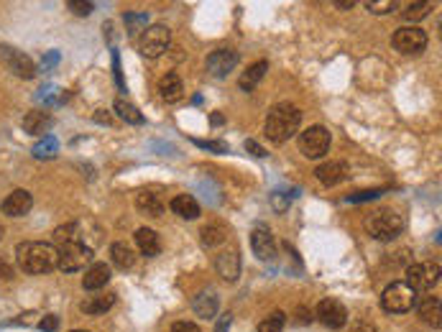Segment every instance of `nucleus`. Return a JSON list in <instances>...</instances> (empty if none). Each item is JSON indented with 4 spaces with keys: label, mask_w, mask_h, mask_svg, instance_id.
I'll list each match as a JSON object with an SVG mask.
<instances>
[{
    "label": "nucleus",
    "mask_w": 442,
    "mask_h": 332,
    "mask_svg": "<svg viewBox=\"0 0 442 332\" xmlns=\"http://www.w3.org/2000/svg\"><path fill=\"white\" fill-rule=\"evenodd\" d=\"M31 208H34V197L26 189H15L3 200V212L8 217H21V215L31 212Z\"/></svg>",
    "instance_id": "nucleus-15"
},
{
    "label": "nucleus",
    "mask_w": 442,
    "mask_h": 332,
    "mask_svg": "<svg viewBox=\"0 0 442 332\" xmlns=\"http://www.w3.org/2000/svg\"><path fill=\"white\" fill-rule=\"evenodd\" d=\"M67 6L75 15H90L95 11V3H90V0H70Z\"/></svg>",
    "instance_id": "nucleus-34"
},
{
    "label": "nucleus",
    "mask_w": 442,
    "mask_h": 332,
    "mask_svg": "<svg viewBox=\"0 0 442 332\" xmlns=\"http://www.w3.org/2000/svg\"><path fill=\"white\" fill-rule=\"evenodd\" d=\"M39 327H42L44 332H54L56 327H59V317H56V314H44V319L39 322Z\"/></svg>",
    "instance_id": "nucleus-38"
},
{
    "label": "nucleus",
    "mask_w": 442,
    "mask_h": 332,
    "mask_svg": "<svg viewBox=\"0 0 442 332\" xmlns=\"http://www.w3.org/2000/svg\"><path fill=\"white\" fill-rule=\"evenodd\" d=\"M169 44H172V31L164 23H153V26H149L141 34L139 49L146 59H159L166 49H169Z\"/></svg>",
    "instance_id": "nucleus-6"
},
{
    "label": "nucleus",
    "mask_w": 442,
    "mask_h": 332,
    "mask_svg": "<svg viewBox=\"0 0 442 332\" xmlns=\"http://www.w3.org/2000/svg\"><path fill=\"white\" fill-rule=\"evenodd\" d=\"M113 70H115L118 87H120V90H123V75H120V62H118V54H113Z\"/></svg>",
    "instance_id": "nucleus-43"
},
{
    "label": "nucleus",
    "mask_w": 442,
    "mask_h": 332,
    "mask_svg": "<svg viewBox=\"0 0 442 332\" xmlns=\"http://www.w3.org/2000/svg\"><path fill=\"white\" fill-rule=\"evenodd\" d=\"M136 245L141 248L144 256H159L161 253V241L159 233L151 228H139L136 230Z\"/></svg>",
    "instance_id": "nucleus-20"
},
{
    "label": "nucleus",
    "mask_w": 442,
    "mask_h": 332,
    "mask_svg": "<svg viewBox=\"0 0 442 332\" xmlns=\"http://www.w3.org/2000/svg\"><path fill=\"white\" fill-rule=\"evenodd\" d=\"M92 261V248L90 245H84V243H67L59 248V263H56V269H62L64 274H70V271L77 269H84V263Z\"/></svg>",
    "instance_id": "nucleus-9"
},
{
    "label": "nucleus",
    "mask_w": 442,
    "mask_h": 332,
    "mask_svg": "<svg viewBox=\"0 0 442 332\" xmlns=\"http://www.w3.org/2000/svg\"><path fill=\"white\" fill-rule=\"evenodd\" d=\"M228 225H222V222H210L205 228L200 230V238H202V245H208V248H215V245H222V243L228 241Z\"/></svg>",
    "instance_id": "nucleus-24"
},
{
    "label": "nucleus",
    "mask_w": 442,
    "mask_h": 332,
    "mask_svg": "<svg viewBox=\"0 0 442 332\" xmlns=\"http://www.w3.org/2000/svg\"><path fill=\"white\" fill-rule=\"evenodd\" d=\"M315 177H317L325 187H335V184H340V181L348 177V166L343 164V161H330V164H320L317 169H315Z\"/></svg>",
    "instance_id": "nucleus-16"
},
{
    "label": "nucleus",
    "mask_w": 442,
    "mask_h": 332,
    "mask_svg": "<svg viewBox=\"0 0 442 332\" xmlns=\"http://www.w3.org/2000/svg\"><path fill=\"white\" fill-rule=\"evenodd\" d=\"M401 230H404V215L391 208H381L366 217V233L373 241L389 243L399 238Z\"/></svg>",
    "instance_id": "nucleus-3"
},
{
    "label": "nucleus",
    "mask_w": 442,
    "mask_h": 332,
    "mask_svg": "<svg viewBox=\"0 0 442 332\" xmlns=\"http://www.w3.org/2000/svg\"><path fill=\"white\" fill-rule=\"evenodd\" d=\"M386 192V189H363V192L358 194H351L348 197V202H366V200H376V197H381V194Z\"/></svg>",
    "instance_id": "nucleus-36"
},
{
    "label": "nucleus",
    "mask_w": 442,
    "mask_h": 332,
    "mask_svg": "<svg viewBox=\"0 0 442 332\" xmlns=\"http://www.w3.org/2000/svg\"><path fill=\"white\" fill-rule=\"evenodd\" d=\"M315 314H317L320 322L325 327H330V330H340V327H346L348 322V309L340 305V302H335V299H322Z\"/></svg>",
    "instance_id": "nucleus-10"
},
{
    "label": "nucleus",
    "mask_w": 442,
    "mask_h": 332,
    "mask_svg": "<svg viewBox=\"0 0 442 332\" xmlns=\"http://www.w3.org/2000/svg\"><path fill=\"white\" fill-rule=\"evenodd\" d=\"M0 279H6V281L13 279V269H11V263H6L3 258H0Z\"/></svg>",
    "instance_id": "nucleus-42"
},
{
    "label": "nucleus",
    "mask_w": 442,
    "mask_h": 332,
    "mask_svg": "<svg viewBox=\"0 0 442 332\" xmlns=\"http://www.w3.org/2000/svg\"><path fill=\"white\" fill-rule=\"evenodd\" d=\"M246 148H248V151L253 153V156H266V151H263V148L256 143V141H246Z\"/></svg>",
    "instance_id": "nucleus-44"
},
{
    "label": "nucleus",
    "mask_w": 442,
    "mask_h": 332,
    "mask_svg": "<svg viewBox=\"0 0 442 332\" xmlns=\"http://www.w3.org/2000/svg\"><path fill=\"white\" fill-rule=\"evenodd\" d=\"M417 291L412 286H407L404 281H394V284H389L381 294V307L391 314H404L409 312L412 307H417Z\"/></svg>",
    "instance_id": "nucleus-4"
},
{
    "label": "nucleus",
    "mask_w": 442,
    "mask_h": 332,
    "mask_svg": "<svg viewBox=\"0 0 442 332\" xmlns=\"http://www.w3.org/2000/svg\"><path fill=\"white\" fill-rule=\"evenodd\" d=\"M266 70H269V62H256V64H251L248 70H246V72L241 75V79H238V84H241V90H246V92L253 90V87H256V84L263 79Z\"/></svg>",
    "instance_id": "nucleus-27"
},
{
    "label": "nucleus",
    "mask_w": 442,
    "mask_h": 332,
    "mask_svg": "<svg viewBox=\"0 0 442 332\" xmlns=\"http://www.w3.org/2000/svg\"><path fill=\"white\" fill-rule=\"evenodd\" d=\"M284 325H286V314L282 309H274L266 319H261L258 325V332H282Z\"/></svg>",
    "instance_id": "nucleus-30"
},
{
    "label": "nucleus",
    "mask_w": 442,
    "mask_h": 332,
    "mask_svg": "<svg viewBox=\"0 0 442 332\" xmlns=\"http://www.w3.org/2000/svg\"><path fill=\"white\" fill-rule=\"evenodd\" d=\"M197 146H202V148H213V151L222 153V151H228V146L222 143V141H194Z\"/></svg>",
    "instance_id": "nucleus-41"
},
{
    "label": "nucleus",
    "mask_w": 442,
    "mask_h": 332,
    "mask_svg": "<svg viewBox=\"0 0 442 332\" xmlns=\"http://www.w3.org/2000/svg\"><path fill=\"white\" fill-rule=\"evenodd\" d=\"M172 212H177L184 220H197L200 217V205L192 194H177L172 200Z\"/></svg>",
    "instance_id": "nucleus-22"
},
{
    "label": "nucleus",
    "mask_w": 442,
    "mask_h": 332,
    "mask_svg": "<svg viewBox=\"0 0 442 332\" xmlns=\"http://www.w3.org/2000/svg\"><path fill=\"white\" fill-rule=\"evenodd\" d=\"M215 269L225 281H235L238 274H241V253L238 248H225L215 256Z\"/></svg>",
    "instance_id": "nucleus-14"
},
{
    "label": "nucleus",
    "mask_w": 442,
    "mask_h": 332,
    "mask_svg": "<svg viewBox=\"0 0 442 332\" xmlns=\"http://www.w3.org/2000/svg\"><path fill=\"white\" fill-rule=\"evenodd\" d=\"M125 23H128V31H131V34H136V31H139V26H146V15H133V13H128L125 15Z\"/></svg>",
    "instance_id": "nucleus-39"
},
{
    "label": "nucleus",
    "mask_w": 442,
    "mask_h": 332,
    "mask_svg": "<svg viewBox=\"0 0 442 332\" xmlns=\"http://www.w3.org/2000/svg\"><path fill=\"white\" fill-rule=\"evenodd\" d=\"M172 332H202L200 327L194 325V322H187V319H179V322H174Z\"/></svg>",
    "instance_id": "nucleus-40"
},
{
    "label": "nucleus",
    "mask_w": 442,
    "mask_h": 332,
    "mask_svg": "<svg viewBox=\"0 0 442 332\" xmlns=\"http://www.w3.org/2000/svg\"><path fill=\"white\" fill-rule=\"evenodd\" d=\"M0 56H3V62L8 64V70L13 72L15 77L31 79V77L36 75L34 62H31L26 54H21V51H15V49H11V46H0Z\"/></svg>",
    "instance_id": "nucleus-11"
},
{
    "label": "nucleus",
    "mask_w": 442,
    "mask_h": 332,
    "mask_svg": "<svg viewBox=\"0 0 442 332\" xmlns=\"http://www.w3.org/2000/svg\"><path fill=\"white\" fill-rule=\"evenodd\" d=\"M113 305H115V294H110V291H105V294H92L90 299H84L82 302V312L84 314L97 317V314H105Z\"/></svg>",
    "instance_id": "nucleus-23"
},
{
    "label": "nucleus",
    "mask_w": 442,
    "mask_h": 332,
    "mask_svg": "<svg viewBox=\"0 0 442 332\" xmlns=\"http://www.w3.org/2000/svg\"><path fill=\"white\" fill-rule=\"evenodd\" d=\"M330 131L325 125H310L307 131L299 133V151L307 159H322L330 151Z\"/></svg>",
    "instance_id": "nucleus-5"
},
{
    "label": "nucleus",
    "mask_w": 442,
    "mask_h": 332,
    "mask_svg": "<svg viewBox=\"0 0 442 332\" xmlns=\"http://www.w3.org/2000/svg\"><path fill=\"white\" fill-rule=\"evenodd\" d=\"M299 123H302V110L297 105L282 103L277 108L269 110V118H266V136L274 143H284L289 141L294 133L299 131Z\"/></svg>",
    "instance_id": "nucleus-2"
},
{
    "label": "nucleus",
    "mask_w": 442,
    "mask_h": 332,
    "mask_svg": "<svg viewBox=\"0 0 442 332\" xmlns=\"http://www.w3.org/2000/svg\"><path fill=\"white\" fill-rule=\"evenodd\" d=\"M429 11H432V3H409L407 11H404V18L407 21H419V18L429 15Z\"/></svg>",
    "instance_id": "nucleus-33"
},
{
    "label": "nucleus",
    "mask_w": 442,
    "mask_h": 332,
    "mask_svg": "<svg viewBox=\"0 0 442 332\" xmlns=\"http://www.w3.org/2000/svg\"><path fill=\"white\" fill-rule=\"evenodd\" d=\"M56 151H59V143H56V139H51V136H46V139L34 146L36 159H54Z\"/></svg>",
    "instance_id": "nucleus-32"
},
{
    "label": "nucleus",
    "mask_w": 442,
    "mask_h": 332,
    "mask_svg": "<svg viewBox=\"0 0 442 332\" xmlns=\"http://www.w3.org/2000/svg\"><path fill=\"white\" fill-rule=\"evenodd\" d=\"M238 51L233 49H217L213 54L208 56V72L213 77H228L230 72L235 70V64H238Z\"/></svg>",
    "instance_id": "nucleus-12"
},
{
    "label": "nucleus",
    "mask_w": 442,
    "mask_h": 332,
    "mask_svg": "<svg viewBox=\"0 0 442 332\" xmlns=\"http://www.w3.org/2000/svg\"><path fill=\"white\" fill-rule=\"evenodd\" d=\"M353 332H379V330H376L371 322H355V325H353Z\"/></svg>",
    "instance_id": "nucleus-46"
},
{
    "label": "nucleus",
    "mask_w": 442,
    "mask_h": 332,
    "mask_svg": "<svg viewBox=\"0 0 442 332\" xmlns=\"http://www.w3.org/2000/svg\"><path fill=\"white\" fill-rule=\"evenodd\" d=\"M110 258L118 269H131L133 263H136V253H133L131 245H125V243H113Z\"/></svg>",
    "instance_id": "nucleus-29"
},
{
    "label": "nucleus",
    "mask_w": 442,
    "mask_h": 332,
    "mask_svg": "<svg viewBox=\"0 0 442 332\" xmlns=\"http://www.w3.org/2000/svg\"><path fill=\"white\" fill-rule=\"evenodd\" d=\"M391 42H394V49L399 51V54L417 56V54H422V51L427 49V34H424L422 28L404 26V28H399V31H396Z\"/></svg>",
    "instance_id": "nucleus-8"
},
{
    "label": "nucleus",
    "mask_w": 442,
    "mask_h": 332,
    "mask_svg": "<svg viewBox=\"0 0 442 332\" xmlns=\"http://www.w3.org/2000/svg\"><path fill=\"white\" fill-rule=\"evenodd\" d=\"M56 59H59V56H56V54H49L46 59H44V70H49V67H51V64H54Z\"/></svg>",
    "instance_id": "nucleus-48"
},
{
    "label": "nucleus",
    "mask_w": 442,
    "mask_h": 332,
    "mask_svg": "<svg viewBox=\"0 0 442 332\" xmlns=\"http://www.w3.org/2000/svg\"><path fill=\"white\" fill-rule=\"evenodd\" d=\"M159 92H161V97H164L166 103H179L182 97H184V84H182L179 75L169 72V75L161 77Z\"/></svg>",
    "instance_id": "nucleus-19"
},
{
    "label": "nucleus",
    "mask_w": 442,
    "mask_h": 332,
    "mask_svg": "<svg viewBox=\"0 0 442 332\" xmlns=\"http://www.w3.org/2000/svg\"><path fill=\"white\" fill-rule=\"evenodd\" d=\"M136 208H139V212L144 215H151V217H159L161 212H164V202L156 197V192H139L136 194Z\"/></svg>",
    "instance_id": "nucleus-25"
},
{
    "label": "nucleus",
    "mask_w": 442,
    "mask_h": 332,
    "mask_svg": "<svg viewBox=\"0 0 442 332\" xmlns=\"http://www.w3.org/2000/svg\"><path fill=\"white\" fill-rule=\"evenodd\" d=\"M230 322H233V317H230V314H222V319H220V322H217V327H215V332H228Z\"/></svg>",
    "instance_id": "nucleus-45"
},
{
    "label": "nucleus",
    "mask_w": 442,
    "mask_h": 332,
    "mask_svg": "<svg viewBox=\"0 0 442 332\" xmlns=\"http://www.w3.org/2000/svg\"><path fill=\"white\" fill-rule=\"evenodd\" d=\"M0 238H3V228H0Z\"/></svg>",
    "instance_id": "nucleus-50"
},
{
    "label": "nucleus",
    "mask_w": 442,
    "mask_h": 332,
    "mask_svg": "<svg viewBox=\"0 0 442 332\" xmlns=\"http://www.w3.org/2000/svg\"><path fill=\"white\" fill-rule=\"evenodd\" d=\"M192 309L197 317L213 319L215 314H217V294H215V291H200L192 302Z\"/></svg>",
    "instance_id": "nucleus-21"
},
{
    "label": "nucleus",
    "mask_w": 442,
    "mask_h": 332,
    "mask_svg": "<svg viewBox=\"0 0 442 332\" xmlns=\"http://www.w3.org/2000/svg\"><path fill=\"white\" fill-rule=\"evenodd\" d=\"M366 8L371 11V13H391L394 8H399V3H394V0H381V3H371V0H368Z\"/></svg>",
    "instance_id": "nucleus-35"
},
{
    "label": "nucleus",
    "mask_w": 442,
    "mask_h": 332,
    "mask_svg": "<svg viewBox=\"0 0 442 332\" xmlns=\"http://www.w3.org/2000/svg\"><path fill=\"white\" fill-rule=\"evenodd\" d=\"M442 305H440V299L437 297H427V299H422L419 302V317L422 322H427V325L432 327H440L442 322Z\"/></svg>",
    "instance_id": "nucleus-26"
},
{
    "label": "nucleus",
    "mask_w": 442,
    "mask_h": 332,
    "mask_svg": "<svg viewBox=\"0 0 442 332\" xmlns=\"http://www.w3.org/2000/svg\"><path fill=\"white\" fill-rule=\"evenodd\" d=\"M115 113H118V118L125 120V123H131V125H141L144 123V113L136 108L133 103H128V100H123V97H118L115 100Z\"/></svg>",
    "instance_id": "nucleus-28"
},
{
    "label": "nucleus",
    "mask_w": 442,
    "mask_h": 332,
    "mask_svg": "<svg viewBox=\"0 0 442 332\" xmlns=\"http://www.w3.org/2000/svg\"><path fill=\"white\" fill-rule=\"evenodd\" d=\"M251 248H253L256 258H261V261H274V258H277V241H274L269 228H261V225H258V228L251 233Z\"/></svg>",
    "instance_id": "nucleus-13"
},
{
    "label": "nucleus",
    "mask_w": 442,
    "mask_h": 332,
    "mask_svg": "<svg viewBox=\"0 0 442 332\" xmlns=\"http://www.w3.org/2000/svg\"><path fill=\"white\" fill-rule=\"evenodd\" d=\"M108 281H110V266H108V263H92L90 269L84 271L82 289H87V291L105 289Z\"/></svg>",
    "instance_id": "nucleus-17"
},
{
    "label": "nucleus",
    "mask_w": 442,
    "mask_h": 332,
    "mask_svg": "<svg viewBox=\"0 0 442 332\" xmlns=\"http://www.w3.org/2000/svg\"><path fill=\"white\" fill-rule=\"evenodd\" d=\"M70 332H90V330H70Z\"/></svg>",
    "instance_id": "nucleus-49"
},
{
    "label": "nucleus",
    "mask_w": 442,
    "mask_h": 332,
    "mask_svg": "<svg viewBox=\"0 0 442 332\" xmlns=\"http://www.w3.org/2000/svg\"><path fill=\"white\" fill-rule=\"evenodd\" d=\"M51 125H54V118L49 110H31L23 118V131L31 133V136H44Z\"/></svg>",
    "instance_id": "nucleus-18"
},
{
    "label": "nucleus",
    "mask_w": 442,
    "mask_h": 332,
    "mask_svg": "<svg viewBox=\"0 0 442 332\" xmlns=\"http://www.w3.org/2000/svg\"><path fill=\"white\" fill-rule=\"evenodd\" d=\"M271 208L277 210V212H286L289 210V194L274 192L271 194Z\"/></svg>",
    "instance_id": "nucleus-37"
},
{
    "label": "nucleus",
    "mask_w": 442,
    "mask_h": 332,
    "mask_svg": "<svg viewBox=\"0 0 442 332\" xmlns=\"http://www.w3.org/2000/svg\"><path fill=\"white\" fill-rule=\"evenodd\" d=\"M95 120L97 123H110V115L108 113H95Z\"/></svg>",
    "instance_id": "nucleus-47"
},
{
    "label": "nucleus",
    "mask_w": 442,
    "mask_h": 332,
    "mask_svg": "<svg viewBox=\"0 0 442 332\" xmlns=\"http://www.w3.org/2000/svg\"><path fill=\"white\" fill-rule=\"evenodd\" d=\"M15 253H18L21 269L26 271V274H31V276L49 274V271H54L56 263H59V250H56L51 243L26 241L15 248Z\"/></svg>",
    "instance_id": "nucleus-1"
},
{
    "label": "nucleus",
    "mask_w": 442,
    "mask_h": 332,
    "mask_svg": "<svg viewBox=\"0 0 442 332\" xmlns=\"http://www.w3.org/2000/svg\"><path fill=\"white\" fill-rule=\"evenodd\" d=\"M440 281V266L432 261L424 263H412L407 269V281L404 284L412 286L415 291H427Z\"/></svg>",
    "instance_id": "nucleus-7"
},
{
    "label": "nucleus",
    "mask_w": 442,
    "mask_h": 332,
    "mask_svg": "<svg viewBox=\"0 0 442 332\" xmlns=\"http://www.w3.org/2000/svg\"><path fill=\"white\" fill-rule=\"evenodd\" d=\"M77 222H67V225H59V228L54 230V241L62 243V245H67V243H80V233H77Z\"/></svg>",
    "instance_id": "nucleus-31"
}]
</instances>
